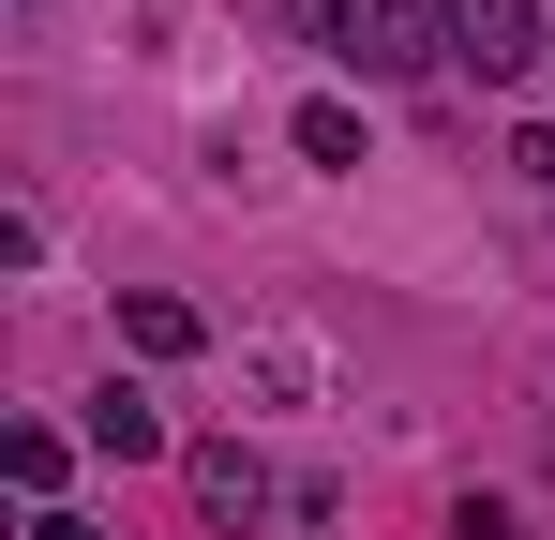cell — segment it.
<instances>
[{
  "label": "cell",
  "mask_w": 555,
  "mask_h": 540,
  "mask_svg": "<svg viewBox=\"0 0 555 540\" xmlns=\"http://www.w3.org/2000/svg\"><path fill=\"white\" fill-rule=\"evenodd\" d=\"M285 30L331 61V76H436L451 61V30H436V0H285Z\"/></svg>",
  "instance_id": "obj_1"
},
{
  "label": "cell",
  "mask_w": 555,
  "mask_h": 540,
  "mask_svg": "<svg viewBox=\"0 0 555 540\" xmlns=\"http://www.w3.org/2000/svg\"><path fill=\"white\" fill-rule=\"evenodd\" d=\"M436 30H451V61H465L480 90H511V76L555 46V30H541V0H436Z\"/></svg>",
  "instance_id": "obj_2"
},
{
  "label": "cell",
  "mask_w": 555,
  "mask_h": 540,
  "mask_svg": "<svg viewBox=\"0 0 555 540\" xmlns=\"http://www.w3.org/2000/svg\"><path fill=\"white\" fill-rule=\"evenodd\" d=\"M181 496H195V526H256L285 480H271V450H256V436H195V450H181Z\"/></svg>",
  "instance_id": "obj_3"
},
{
  "label": "cell",
  "mask_w": 555,
  "mask_h": 540,
  "mask_svg": "<svg viewBox=\"0 0 555 540\" xmlns=\"http://www.w3.org/2000/svg\"><path fill=\"white\" fill-rule=\"evenodd\" d=\"M76 436H91L105 465H151V450H166V390H151V375H105L91 406H76Z\"/></svg>",
  "instance_id": "obj_4"
},
{
  "label": "cell",
  "mask_w": 555,
  "mask_h": 540,
  "mask_svg": "<svg viewBox=\"0 0 555 540\" xmlns=\"http://www.w3.org/2000/svg\"><path fill=\"white\" fill-rule=\"evenodd\" d=\"M120 346H135V360H195V346H210V316H195L181 285H135V300H120Z\"/></svg>",
  "instance_id": "obj_5"
},
{
  "label": "cell",
  "mask_w": 555,
  "mask_h": 540,
  "mask_svg": "<svg viewBox=\"0 0 555 540\" xmlns=\"http://www.w3.org/2000/svg\"><path fill=\"white\" fill-rule=\"evenodd\" d=\"M61 465H76V436H61V421H15V436H0V480H15L30 511H61Z\"/></svg>",
  "instance_id": "obj_6"
},
{
  "label": "cell",
  "mask_w": 555,
  "mask_h": 540,
  "mask_svg": "<svg viewBox=\"0 0 555 540\" xmlns=\"http://www.w3.org/2000/svg\"><path fill=\"white\" fill-rule=\"evenodd\" d=\"M285 136H300V166H361V105H346V90H315Z\"/></svg>",
  "instance_id": "obj_7"
},
{
  "label": "cell",
  "mask_w": 555,
  "mask_h": 540,
  "mask_svg": "<svg viewBox=\"0 0 555 540\" xmlns=\"http://www.w3.org/2000/svg\"><path fill=\"white\" fill-rule=\"evenodd\" d=\"M511 180H526V195H555V120H526V136H511Z\"/></svg>",
  "instance_id": "obj_8"
},
{
  "label": "cell",
  "mask_w": 555,
  "mask_h": 540,
  "mask_svg": "<svg viewBox=\"0 0 555 540\" xmlns=\"http://www.w3.org/2000/svg\"><path fill=\"white\" fill-rule=\"evenodd\" d=\"M30 540H105V526H91V511H30Z\"/></svg>",
  "instance_id": "obj_9"
}]
</instances>
